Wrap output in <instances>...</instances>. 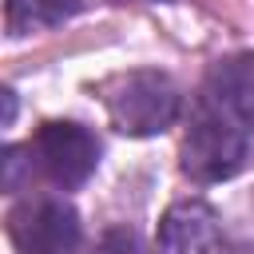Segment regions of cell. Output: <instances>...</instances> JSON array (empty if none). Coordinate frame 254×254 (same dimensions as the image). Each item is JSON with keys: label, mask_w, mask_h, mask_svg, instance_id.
I'll use <instances>...</instances> for the list:
<instances>
[{"label": "cell", "mask_w": 254, "mask_h": 254, "mask_svg": "<svg viewBox=\"0 0 254 254\" xmlns=\"http://www.w3.org/2000/svg\"><path fill=\"white\" fill-rule=\"evenodd\" d=\"M250 139H254L250 123H242L238 115H230L206 99H194V115H190V127L183 139V171L194 183L234 179L246 163Z\"/></svg>", "instance_id": "cell-1"}, {"label": "cell", "mask_w": 254, "mask_h": 254, "mask_svg": "<svg viewBox=\"0 0 254 254\" xmlns=\"http://www.w3.org/2000/svg\"><path fill=\"white\" fill-rule=\"evenodd\" d=\"M103 107H107V119L119 135L151 139V135H163L179 119L183 95H179V87L167 71L143 67V71L115 75L103 87Z\"/></svg>", "instance_id": "cell-2"}, {"label": "cell", "mask_w": 254, "mask_h": 254, "mask_svg": "<svg viewBox=\"0 0 254 254\" xmlns=\"http://www.w3.org/2000/svg\"><path fill=\"white\" fill-rule=\"evenodd\" d=\"M8 238L20 254H75L83 226L71 202L36 194L8 210Z\"/></svg>", "instance_id": "cell-3"}, {"label": "cell", "mask_w": 254, "mask_h": 254, "mask_svg": "<svg viewBox=\"0 0 254 254\" xmlns=\"http://www.w3.org/2000/svg\"><path fill=\"white\" fill-rule=\"evenodd\" d=\"M32 155H36V167L64 190H75L83 187L95 167H99V139L79 127V123H67V119H52L36 131V143H32Z\"/></svg>", "instance_id": "cell-4"}, {"label": "cell", "mask_w": 254, "mask_h": 254, "mask_svg": "<svg viewBox=\"0 0 254 254\" xmlns=\"http://www.w3.org/2000/svg\"><path fill=\"white\" fill-rule=\"evenodd\" d=\"M222 222L210 202L183 198L159 222V254H222Z\"/></svg>", "instance_id": "cell-5"}, {"label": "cell", "mask_w": 254, "mask_h": 254, "mask_svg": "<svg viewBox=\"0 0 254 254\" xmlns=\"http://www.w3.org/2000/svg\"><path fill=\"white\" fill-rule=\"evenodd\" d=\"M198 99H206V103H214V107H222V111H230V115H238L242 123L254 127V56L218 60L206 71Z\"/></svg>", "instance_id": "cell-6"}, {"label": "cell", "mask_w": 254, "mask_h": 254, "mask_svg": "<svg viewBox=\"0 0 254 254\" xmlns=\"http://www.w3.org/2000/svg\"><path fill=\"white\" fill-rule=\"evenodd\" d=\"M75 12H83V0H4V28L12 40H20L32 32L56 28Z\"/></svg>", "instance_id": "cell-7"}, {"label": "cell", "mask_w": 254, "mask_h": 254, "mask_svg": "<svg viewBox=\"0 0 254 254\" xmlns=\"http://www.w3.org/2000/svg\"><path fill=\"white\" fill-rule=\"evenodd\" d=\"M91 254H143V242H139V234L131 226H111V230H103L95 238Z\"/></svg>", "instance_id": "cell-8"}, {"label": "cell", "mask_w": 254, "mask_h": 254, "mask_svg": "<svg viewBox=\"0 0 254 254\" xmlns=\"http://www.w3.org/2000/svg\"><path fill=\"white\" fill-rule=\"evenodd\" d=\"M32 147H8L4 151V190H20V183H24V175H32Z\"/></svg>", "instance_id": "cell-9"}, {"label": "cell", "mask_w": 254, "mask_h": 254, "mask_svg": "<svg viewBox=\"0 0 254 254\" xmlns=\"http://www.w3.org/2000/svg\"><path fill=\"white\" fill-rule=\"evenodd\" d=\"M12 119H16V91L4 87V127H12Z\"/></svg>", "instance_id": "cell-10"}]
</instances>
